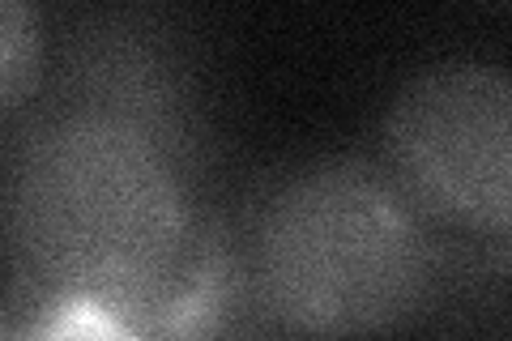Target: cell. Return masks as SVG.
<instances>
[{"label": "cell", "mask_w": 512, "mask_h": 341, "mask_svg": "<svg viewBox=\"0 0 512 341\" xmlns=\"http://www.w3.org/2000/svg\"><path fill=\"white\" fill-rule=\"evenodd\" d=\"M0 235L52 333H201L222 261L167 133L124 103L39 111L0 162Z\"/></svg>", "instance_id": "1"}, {"label": "cell", "mask_w": 512, "mask_h": 341, "mask_svg": "<svg viewBox=\"0 0 512 341\" xmlns=\"http://www.w3.org/2000/svg\"><path fill=\"white\" fill-rule=\"evenodd\" d=\"M252 299L282 333L367 337L419 312L431 290L423 214L355 158L286 180L252 226Z\"/></svg>", "instance_id": "2"}, {"label": "cell", "mask_w": 512, "mask_h": 341, "mask_svg": "<svg viewBox=\"0 0 512 341\" xmlns=\"http://www.w3.org/2000/svg\"><path fill=\"white\" fill-rule=\"evenodd\" d=\"M47 69V26L39 0H0V128L35 99Z\"/></svg>", "instance_id": "4"}, {"label": "cell", "mask_w": 512, "mask_h": 341, "mask_svg": "<svg viewBox=\"0 0 512 341\" xmlns=\"http://www.w3.org/2000/svg\"><path fill=\"white\" fill-rule=\"evenodd\" d=\"M384 175L423 218L491 239L512 222V86L474 60L436 64L384 116Z\"/></svg>", "instance_id": "3"}]
</instances>
